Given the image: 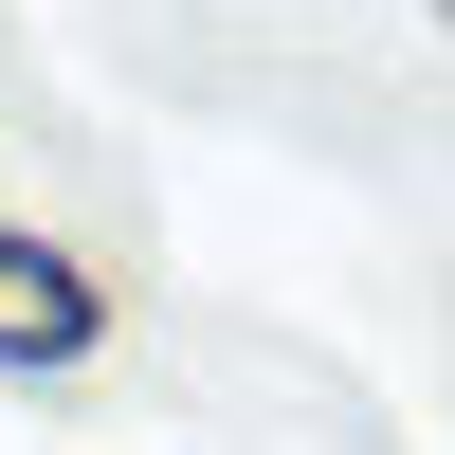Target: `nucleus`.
Listing matches in <instances>:
<instances>
[{"mask_svg": "<svg viewBox=\"0 0 455 455\" xmlns=\"http://www.w3.org/2000/svg\"><path fill=\"white\" fill-rule=\"evenodd\" d=\"M92 328H109V291L73 274L55 237H0V364H19V383H36V364H73Z\"/></svg>", "mask_w": 455, "mask_h": 455, "instance_id": "nucleus-1", "label": "nucleus"}]
</instances>
